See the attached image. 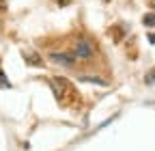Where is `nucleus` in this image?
Segmentation results:
<instances>
[{
  "mask_svg": "<svg viewBox=\"0 0 155 151\" xmlns=\"http://www.w3.org/2000/svg\"><path fill=\"white\" fill-rule=\"evenodd\" d=\"M48 59L54 63V65H58V67H65V69H71V67H75V56L73 54H69V52H52Z\"/></svg>",
  "mask_w": 155,
  "mask_h": 151,
  "instance_id": "obj_2",
  "label": "nucleus"
},
{
  "mask_svg": "<svg viewBox=\"0 0 155 151\" xmlns=\"http://www.w3.org/2000/svg\"><path fill=\"white\" fill-rule=\"evenodd\" d=\"M142 24H144L147 28H155V13H147V15L142 17Z\"/></svg>",
  "mask_w": 155,
  "mask_h": 151,
  "instance_id": "obj_5",
  "label": "nucleus"
},
{
  "mask_svg": "<svg viewBox=\"0 0 155 151\" xmlns=\"http://www.w3.org/2000/svg\"><path fill=\"white\" fill-rule=\"evenodd\" d=\"M26 61H28V63H32V65H43L41 61H37V56H35V54H32V56H28Z\"/></svg>",
  "mask_w": 155,
  "mask_h": 151,
  "instance_id": "obj_8",
  "label": "nucleus"
},
{
  "mask_svg": "<svg viewBox=\"0 0 155 151\" xmlns=\"http://www.w3.org/2000/svg\"><path fill=\"white\" fill-rule=\"evenodd\" d=\"M50 86L54 89L56 97L61 99V97H63V93L67 91V80H65V78H58V76H56V78H52V80H50Z\"/></svg>",
  "mask_w": 155,
  "mask_h": 151,
  "instance_id": "obj_3",
  "label": "nucleus"
},
{
  "mask_svg": "<svg viewBox=\"0 0 155 151\" xmlns=\"http://www.w3.org/2000/svg\"><path fill=\"white\" fill-rule=\"evenodd\" d=\"M0 86H2V89H11V82L5 78V71H0Z\"/></svg>",
  "mask_w": 155,
  "mask_h": 151,
  "instance_id": "obj_7",
  "label": "nucleus"
},
{
  "mask_svg": "<svg viewBox=\"0 0 155 151\" xmlns=\"http://www.w3.org/2000/svg\"><path fill=\"white\" fill-rule=\"evenodd\" d=\"M71 54L75 56V61H82V63H91L95 59V45L88 39H75L71 45Z\"/></svg>",
  "mask_w": 155,
  "mask_h": 151,
  "instance_id": "obj_1",
  "label": "nucleus"
},
{
  "mask_svg": "<svg viewBox=\"0 0 155 151\" xmlns=\"http://www.w3.org/2000/svg\"><path fill=\"white\" fill-rule=\"evenodd\" d=\"M151 7H153V9H155V0H151Z\"/></svg>",
  "mask_w": 155,
  "mask_h": 151,
  "instance_id": "obj_10",
  "label": "nucleus"
},
{
  "mask_svg": "<svg viewBox=\"0 0 155 151\" xmlns=\"http://www.w3.org/2000/svg\"><path fill=\"white\" fill-rule=\"evenodd\" d=\"M144 84H149V86H153V84H155V67L147 71V76H144Z\"/></svg>",
  "mask_w": 155,
  "mask_h": 151,
  "instance_id": "obj_6",
  "label": "nucleus"
},
{
  "mask_svg": "<svg viewBox=\"0 0 155 151\" xmlns=\"http://www.w3.org/2000/svg\"><path fill=\"white\" fill-rule=\"evenodd\" d=\"M78 82H91V84H101V86H108L106 80L101 78H93V76H78Z\"/></svg>",
  "mask_w": 155,
  "mask_h": 151,
  "instance_id": "obj_4",
  "label": "nucleus"
},
{
  "mask_svg": "<svg viewBox=\"0 0 155 151\" xmlns=\"http://www.w3.org/2000/svg\"><path fill=\"white\" fill-rule=\"evenodd\" d=\"M149 41H151V43L155 45V35H149Z\"/></svg>",
  "mask_w": 155,
  "mask_h": 151,
  "instance_id": "obj_9",
  "label": "nucleus"
}]
</instances>
